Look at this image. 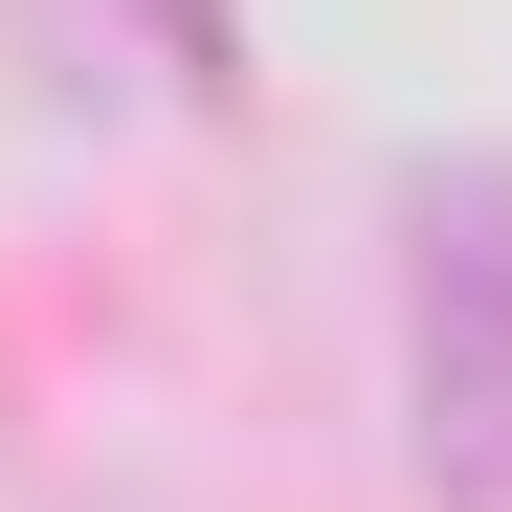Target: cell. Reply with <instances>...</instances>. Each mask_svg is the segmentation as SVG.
Here are the masks:
<instances>
[{
	"label": "cell",
	"instance_id": "6da1fadb",
	"mask_svg": "<svg viewBox=\"0 0 512 512\" xmlns=\"http://www.w3.org/2000/svg\"><path fill=\"white\" fill-rule=\"evenodd\" d=\"M401 423H423V490H446V512H512V179H423V357H401Z\"/></svg>",
	"mask_w": 512,
	"mask_h": 512
}]
</instances>
